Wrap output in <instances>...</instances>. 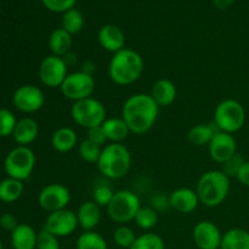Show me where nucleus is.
<instances>
[{"label": "nucleus", "mask_w": 249, "mask_h": 249, "mask_svg": "<svg viewBox=\"0 0 249 249\" xmlns=\"http://www.w3.org/2000/svg\"><path fill=\"white\" fill-rule=\"evenodd\" d=\"M160 114V106L150 94L131 95L124 102L122 118L133 134L141 135L153 128Z\"/></svg>", "instance_id": "nucleus-1"}, {"label": "nucleus", "mask_w": 249, "mask_h": 249, "mask_svg": "<svg viewBox=\"0 0 249 249\" xmlns=\"http://www.w3.org/2000/svg\"><path fill=\"white\" fill-rule=\"evenodd\" d=\"M145 70V62L139 53L131 49L113 53L108 66L109 78L118 85H130L140 79Z\"/></svg>", "instance_id": "nucleus-2"}, {"label": "nucleus", "mask_w": 249, "mask_h": 249, "mask_svg": "<svg viewBox=\"0 0 249 249\" xmlns=\"http://www.w3.org/2000/svg\"><path fill=\"white\" fill-rule=\"evenodd\" d=\"M230 178L223 170H208L201 175L196 186L199 202L206 207H218L230 192Z\"/></svg>", "instance_id": "nucleus-3"}, {"label": "nucleus", "mask_w": 249, "mask_h": 249, "mask_svg": "<svg viewBox=\"0 0 249 249\" xmlns=\"http://www.w3.org/2000/svg\"><path fill=\"white\" fill-rule=\"evenodd\" d=\"M96 165L107 179H122L130 170L131 153L123 143H108L102 148Z\"/></svg>", "instance_id": "nucleus-4"}, {"label": "nucleus", "mask_w": 249, "mask_h": 249, "mask_svg": "<svg viewBox=\"0 0 249 249\" xmlns=\"http://www.w3.org/2000/svg\"><path fill=\"white\" fill-rule=\"evenodd\" d=\"M246 111L241 102L226 99L219 102L214 111V125L219 131L233 134L245 125Z\"/></svg>", "instance_id": "nucleus-5"}, {"label": "nucleus", "mask_w": 249, "mask_h": 249, "mask_svg": "<svg viewBox=\"0 0 249 249\" xmlns=\"http://www.w3.org/2000/svg\"><path fill=\"white\" fill-rule=\"evenodd\" d=\"M140 208V199L135 192L130 190H119L107 206V213L114 223L125 225L135 219Z\"/></svg>", "instance_id": "nucleus-6"}, {"label": "nucleus", "mask_w": 249, "mask_h": 249, "mask_svg": "<svg viewBox=\"0 0 249 249\" xmlns=\"http://www.w3.org/2000/svg\"><path fill=\"white\" fill-rule=\"evenodd\" d=\"M71 116L78 125L85 129H90L94 126L102 125L107 119V112L104 104L91 96L73 102L72 108H71Z\"/></svg>", "instance_id": "nucleus-7"}, {"label": "nucleus", "mask_w": 249, "mask_h": 249, "mask_svg": "<svg viewBox=\"0 0 249 249\" xmlns=\"http://www.w3.org/2000/svg\"><path fill=\"white\" fill-rule=\"evenodd\" d=\"M36 167V155L28 146H17L7 153L4 160V169L7 178L24 180L28 179Z\"/></svg>", "instance_id": "nucleus-8"}, {"label": "nucleus", "mask_w": 249, "mask_h": 249, "mask_svg": "<svg viewBox=\"0 0 249 249\" xmlns=\"http://www.w3.org/2000/svg\"><path fill=\"white\" fill-rule=\"evenodd\" d=\"M95 85L96 84H95L94 75L84 71H78V72L68 73L60 89L66 99L77 102L91 97L95 91Z\"/></svg>", "instance_id": "nucleus-9"}, {"label": "nucleus", "mask_w": 249, "mask_h": 249, "mask_svg": "<svg viewBox=\"0 0 249 249\" xmlns=\"http://www.w3.org/2000/svg\"><path fill=\"white\" fill-rule=\"evenodd\" d=\"M68 75V65L65 58L50 55L41 61L39 66V78L45 87L60 88Z\"/></svg>", "instance_id": "nucleus-10"}, {"label": "nucleus", "mask_w": 249, "mask_h": 249, "mask_svg": "<svg viewBox=\"0 0 249 249\" xmlns=\"http://www.w3.org/2000/svg\"><path fill=\"white\" fill-rule=\"evenodd\" d=\"M71 202V192L67 186L57 182L46 185L38 195V203L48 213L67 208Z\"/></svg>", "instance_id": "nucleus-11"}, {"label": "nucleus", "mask_w": 249, "mask_h": 249, "mask_svg": "<svg viewBox=\"0 0 249 249\" xmlns=\"http://www.w3.org/2000/svg\"><path fill=\"white\" fill-rule=\"evenodd\" d=\"M78 226L77 214L67 208L49 213L44 224V229L58 238L72 235Z\"/></svg>", "instance_id": "nucleus-12"}, {"label": "nucleus", "mask_w": 249, "mask_h": 249, "mask_svg": "<svg viewBox=\"0 0 249 249\" xmlns=\"http://www.w3.org/2000/svg\"><path fill=\"white\" fill-rule=\"evenodd\" d=\"M12 102L18 111L23 113H34L43 108L45 95L43 90L36 85H22L15 91Z\"/></svg>", "instance_id": "nucleus-13"}, {"label": "nucleus", "mask_w": 249, "mask_h": 249, "mask_svg": "<svg viewBox=\"0 0 249 249\" xmlns=\"http://www.w3.org/2000/svg\"><path fill=\"white\" fill-rule=\"evenodd\" d=\"M192 238L198 249H220L223 233L213 221L202 220L195 225Z\"/></svg>", "instance_id": "nucleus-14"}, {"label": "nucleus", "mask_w": 249, "mask_h": 249, "mask_svg": "<svg viewBox=\"0 0 249 249\" xmlns=\"http://www.w3.org/2000/svg\"><path fill=\"white\" fill-rule=\"evenodd\" d=\"M237 145L232 134L216 131L213 139L208 145L209 156L216 163L224 164L228 160H230L233 155L237 153Z\"/></svg>", "instance_id": "nucleus-15"}, {"label": "nucleus", "mask_w": 249, "mask_h": 249, "mask_svg": "<svg viewBox=\"0 0 249 249\" xmlns=\"http://www.w3.org/2000/svg\"><path fill=\"white\" fill-rule=\"evenodd\" d=\"M169 199L170 208L181 214L192 213L201 203L196 190H192L190 187H180V189L174 190L169 195Z\"/></svg>", "instance_id": "nucleus-16"}, {"label": "nucleus", "mask_w": 249, "mask_h": 249, "mask_svg": "<svg viewBox=\"0 0 249 249\" xmlns=\"http://www.w3.org/2000/svg\"><path fill=\"white\" fill-rule=\"evenodd\" d=\"M97 38L100 45L108 53H116L125 48V34L121 27L116 24L108 23L102 26L97 34Z\"/></svg>", "instance_id": "nucleus-17"}, {"label": "nucleus", "mask_w": 249, "mask_h": 249, "mask_svg": "<svg viewBox=\"0 0 249 249\" xmlns=\"http://www.w3.org/2000/svg\"><path fill=\"white\" fill-rule=\"evenodd\" d=\"M75 214L80 228L84 231H92L101 220V207L92 199L83 202Z\"/></svg>", "instance_id": "nucleus-18"}, {"label": "nucleus", "mask_w": 249, "mask_h": 249, "mask_svg": "<svg viewBox=\"0 0 249 249\" xmlns=\"http://www.w3.org/2000/svg\"><path fill=\"white\" fill-rule=\"evenodd\" d=\"M39 125L36 119L31 117H24V118L17 121L15 130L12 133L15 141L18 143V146H28L36 139L38 138Z\"/></svg>", "instance_id": "nucleus-19"}, {"label": "nucleus", "mask_w": 249, "mask_h": 249, "mask_svg": "<svg viewBox=\"0 0 249 249\" xmlns=\"http://www.w3.org/2000/svg\"><path fill=\"white\" fill-rule=\"evenodd\" d=\"M177 87L169 79H158L151 89V96L160 107H168L177 99Z\"/></svg>", "instance_id": "nucleus-20"}, {"label": "nucleus", "mask_w": 249, "mask_h": 249, "mask_svg": "<svg viewBox=\"0 0 249 249\" xmlns=\"http://www.w3.org/2000/svg\"><path fill=\"white\" fill-rule=\"evenodd\" d=\"M101 126L106 134L107 141L111 143H123V141L126 140L129 134L131 133L128 124L122 117L107 118Z\"/></svg>", "instance_id": "nucleus-21"}, {"label": "nucleus", "mask_w": 249, "mask_h": 249, "mask_svg": "<svg viewBox=\"0 0 249 249\" xmlns=\"http://www.w3.org/2000/svg\"><path fill=\"white\" fill-rule=\"evenodd\" d=\"M38 233L27 224H19L11 232V245L14 249H36Z\"/></svg>", "instance_id": "nucleus-22"}, {"label": "nucleus", "mask_w": 249, "mask_h": 249, "mask_svg": "<svg viewBox=\"0 0 249 249\" xmlns=\"http://www.w3.org/2000/svg\"><path fill=\"white\" fill-rule=\"evenodd\" d=\"M77 133L68 126H61L57 130L53 131V136H51L53 148L61 153H67L72 151L77 146Z\"/></svg>", "instance_id": "nucleus-23"}, {"label": "nucleus", "mask_w": 249, "mask_h": 249, "mask_svg": "<svg viewBox=\"0 0 249 249\" xmlns=\"http://www.w3.org/2000/svg\"><path fill=\"white\" fill-rule=\"evenodd\" d=\"M72 43V36L61 27L53 29L49 36V48L51 53L53 55L60 56V57H63L70 53Z\"/></svg>", "instance_id": "nucleus-24"}, {"label": "nucleus", "mask_w": 249, "mask_h": 249, "mask_svg": "<svg viewBox=\"0 0 249 249\" xmlns=\"http://www.w3.org/2000/svg\"><path fill=\"white\" fill-rule=\"evenodd\" d=\"M220 249H249V232L243 229H231L223 235Z\"/></svg>", "instance_id": "nucleus-25"}, {"label": "nucleus", "mask_w": 249, "mask_h": 249, "mask_svg": "<svg viewBox=\"0 0 249 249\" xmlns=\"http://www.w3.org/2000/svg\"><path fill=\"white\" fill-rule=\"evenodd\" d=\"M23 181L12 178H6L0 182V201L5 203H14L23 195Z\"/></svg>", "instance_id": "nucleus-26"}, {"label": "nucleus", "mask_w": 249, "mask_h": 249, "mask_svg": "<svg viewBox=\"0 0 249 249\" xmlns=\"http://www.w3.org/2000/svg\"><path fill=\"white\" fill-rule=\"evenodd\" d=\"M216 131L218 129L214 124H197L190 129L187 138L195 146H208Z\"/></svg>", "instance_id": "nucleus-27"}, {"label": "nucleus", "mask_w": 249, "mask_h": 249, "mask_svg": "<svg viewBox=\"0 0 249 249\" xmlns=\"http://www.w3.org/2000/svg\"><path fill=\"white\" fill-rule=\"evenodd\" d=\"M84 27V16L78 9L68 10L65 14H62V19H61V28L67 31L71 36L79 33Z\"/></svg>", "instance_id": "nucleus-28"}, {"label": "nucleus", "mask_w": 249, "mask_h": 249, "mask_svg": "<svg viewBox=\"0 0 249 249\" xmlns=\"http://www.w3.org/2000/svg\"><path fill=\"white\" fill-rule=\"evenodd\" d=\"M77 249H108L106 240L95 230L84 231L77 240Z\"/></svg>", "instance_id": "nucleus-29"}, {"label": "nucleus", "mask_w": 249, "mask_h": 249, "mask_svg": "<svg viewBox=\"0 0 249 249\" xmlns=\"http://www.w3.org/2000/svg\"><path fill=\"white\" fill-rule=\"evenodd\" d=\"M134 221L141 230L148 231L157 225L158 213L152 207H141L136 213Z\"/></svg>", "instance_id": "nucleus-30"}, {"label": "nucleus", "mask_w": 249, "mask_h": 249, "mask_svg": "<svg viewBox=\"0 0 249 249\" xmlns=\"http://www.w3.org/2000/svg\"><path fill=\"white\" fill-rule=\"evenodd\" d=\"M130 249H165L163 238L153 232H145L138 236Z\"/></svg>", "instance_id": "nucleus-31"}, {"label": "nucleus", "mask_w": 249, "mask_h": 249, "mask_svg": "<svg viewBox=\"0 0 249 249\" xmlns=\"http://www.w3.org/2000/svg\"><path fill=\"white\" fill-rule=\"evenodd\" d=\"M136 237L134 230L126 225H119L113 232V241L122 249H130Z\"/></svg>", "instance_id": "nucleus-32"}, {"label": "nucleus", "mask_w": 249, "mask_h": 249, "mask_svg": "<svg viewBox=\"0 0 249 249\" xmlns=\"http://www.w3.org/2000/svg\"><path fill=\"white\" fill-rule=\"evenodd\" d=\"M102 148L100 146L95 145L91 141L87 140L85 139L84 141L79 143V147H78V152H79L80 158L83 160L88 163H95L96 164L97 160H99L100 155H101Z\"/></svg>", "instance_id": "nucleus-33"}, {"label": "nucleus", "mask_w": 249, "mask_h": 249, "mask_svg": "<svg viewBox=\"0 0 249 249\" xmlns=\"http://www.w3.org/2000/svg\"><path fill=\"white\" fill-rule=\"evenodd\" d=\"M16 123L17 121L11 111L6 108H0V138L12 135Z\"/></svg>", "instance_id": "nucleus-34"}, {"label": "nucleus", "mask_w": 249, "mask_h": 249, "mask_svg": "<svg viewBox=\"0 0 249 249\" xmlns=\"http://www.w3.org/2000/svg\"><path fill=\"white\" fill-rule=\"evenodd\" d=\"M114 194L116 192H113L111 186L106 184H100L92 191V201L100 207H107L113 198Z\"/></svg>", "instance_id": "nucleus-35"}, {"label": "nucleus", "mask_w": 249, "mask_h": 249, "mask_svg": "<svg viewBox=\"0 0 249 249\" xmlns=\"http://www.w3.org/2000/svg\"><path fill=\"white\" fill-rule=\"evenodd\" d=\"M36 249H61L60 241L55 235L46 231L45 229L38 233V241H36Z\"/></svg>", "instance_id": "nucleus-36"}, {"label": "nucleus", "mask_w": 249, "mask_h": 249, "mask_svg": "<svg viewBox=\"0 0 249 249\" xmlns=\"http://www.w3.org/2000/svg\"><path fill=\"white\" fill-rule=\"evenodd\" d=\"M45 9L56 14H65L68 10L73 9L77 0H41Z\"/></svg>", "instance_id": "nucleus-37"}, {"label": "nucleus", "mask_w": 249, "mask_h": 249, "mask_svg": "<svg viewBox=\"0 0 249 249\" xmlns=\"http://www.w3.org/2000/svg\"><path fill=\"white\" fill-rule=\"evenodd\" d=\"M245 162L246 160H243L242 156L236 153V155H233L230 160H228L224 163L223 172L225 173L229 178H237L238 172H240V169L242 168L243 163Z\"/></svg>", "instance_id": "nucleus-38"}, {"label": "nucleus", "mask_w": 249, "mask_h": 249, "mask_svg": "<svg viewBox=\"0 0 249 249\" xmlns=\"http://www.w3.org/2000/svg\"><path fill=\"white\" fill-rule=\"evenodd\" d=\"M87 140L91 141V142L95 143V145L102 147V146L107 142L106 134H105L102 126L100 125V126H94V128L87 129Z\"/></svg>", "instance_id": "nucleus-39"}, {"label": "nucleus", "mask_w": 249, "mask_h": 249, "mask_svg": "<svg viewBox=\"0 0 249 249\" xmlns=\"http://www.w3.org/2000/svg\"><path fill=\"white\" fill-rule=\"evenodd\" d=\"M151 207L156 212H165L170 208V199L169 196H165L163 194L153 195L151 198Z\"/></svg>", "instance_id": "nucleus-40"}, {"label": "nucleus", "mask_w": 249, "mask_h": 249, "mask_svg": "<svg viewBox=\"0 0 249 249\" xmlns=\"http://www.w3.org/2000/svg\"><path fill=\"white\" fill-rule=\"evenodd\" d=\"M18 225L19 224L17 223L16 216L12 215V214L6 213V214H2V215L0 216V226H1L4 230L12 232V231H14Z\"/></svg>", "instance_id": "nucleus-41"}, {"label": "nucleus", "mask_w": 249, "mask_h": 249, "mask_svg": "<svg viewBox=\"0 0 249 249\" xmlns=\"http://www.w3.org/2000/svg\"><path fill=\"white\" fill-rule=\"evenodd\" d=\"M236 179H237L242 185L249 187V160H246V162L243 163L242 168H241L240 172H238Z\"/></svg>", "instance_id": "nucleus-42"}, {"label": "nucleus", "mask_w": 249, "mask_h": 249, "mask_svg": "<svg viewBox=\"0 0 249 249\" xmlns=\"http://www.w3.org/2000/svg\"><path fill=\"white\" fill-rule=\"evenodd\" d=\"M235 2V0H213V4L216 9L226 10Z\"/></svg>", "instance_id": "nucleus-43"}, {"label": "nucleus", "mask_w": 249, "mask_h": 249, "mask_svg": "<svg viewBox=\"0 0 249 249\" xmlns=\"http://www.w3.org/2000/svg\"><path fill=\"white\" fill-rule=\"evenodd\" d=\"M0 249H2V245H1V241H0Z\"/></svg>", "instance_id": "nucleus-44"}]
</instances>
